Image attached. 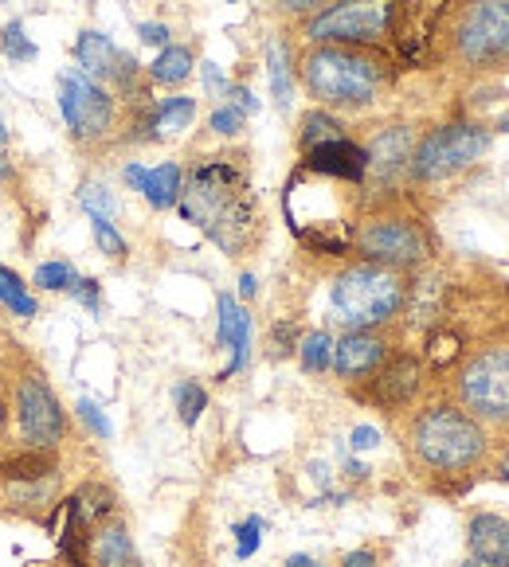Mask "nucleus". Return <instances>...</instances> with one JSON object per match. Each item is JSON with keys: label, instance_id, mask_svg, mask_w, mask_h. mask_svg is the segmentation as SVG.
Returning a JSON list of instances; mask_svg holds the SVG:
<instances>
[{"label": "nucleus", "instance_id": "a211bd4d", "mask_svg": "<svg viewBox=\"0 0 509 567\" xmlns=\"http://www.w3.org/2000/svg\"><path fill=\"white\" fill-rule=\"evenodd\" d=\"M216 309H220V329H216V341L232 349V364L220 372V380L235 375L243 364H247V349H251V318L247 309L232 298V293H220L216 298Z\"/></svg>", "mask_w": 509, "mask_h": 567}, {"label": "nucleus", "instance_id": "c03bdc74", "mask_svg": "<svg viewBox=\"0 0 509 567\" xmlns=\"http://www.w3.org/2000/svg\"><path fill=\"white\" fill-rule=\"evenodd\" d=\"M204 86H208V91H227V83H224V75H220L216 63H204Z\"/></svg>", "mask_w": 509, "mask_h": 567}, {"label": "nucleus", "instance_id": "473e14b6", "mask_svg": "<svg viewBox=\"0 0 509 567\" xmlns=\"http://www.w3.org/2000/svg\"><path fill=\"white\" fill-rule=\"evenodd\" d=\"M91 227H94V243H99L102 255H110V259H122L125 239L118 235V227L110 224V219H91Z\"/></svg>", "mask_w": 509, "mask_h": 567}, {"label": "nucleus", "instance_id": "cd10ccee", "mask_svg": "<svg viewBox=\"0 0 509 567\" xmlns=\"http://www.w3.org/2000/svg\"><path fill=\"white\" fill-rule=\"evenodd\" d=\"M79 208L91 219H114L118 216V200L102 181H86L79 184Z\"/></svg>", "mask_w": 509, "mask_h": 567}, {"label": "nucleus", "instance_id": "a878e982", "mask_svg": "<svg viewBox=\"0 0 509 567\" xmlns=\"http://www.w3.org/2000/svg\"><path fill=\"white\" fill-rule=\"evenodd\" d=\"M302 150H314V145L322 142H334V137H345L342 134V122H337L334 114H326V110H309L306 117H302Z\"/></svg>", "mask_w": 509, "mask_h": 567}, {"label": "nucleus", "instance_id": "dca6fc26", "mask_svg": "<svg viewBox=\"0 0 509 567\" xmlns=\"http://www.w3.org/2000/svg\"><path fill=\"white\" fill-rule=\"evenodd\" d=\"M55 497H59V470H48V474H35V477L0 474V501L20 513L51 509Z\"/></svg>", "mask_w": 509, "mask_h": 567}, {"label": "nucleus", "instance_id": "0eeeda50", "mask_svg": "<svg viewBox=\"0 0 509 567\" xmlns=\"http://www.w3.org/2000/svg\"><path fill=\"white\" fill-rule=\"evenodd\" d=\"M462 411L478 423L509 426V349H482L459 372Z\"/></svg>", "mask_w": 509, "mask_h": 567}, {"label": "nucleus", "instance_id": "a19ab883", "mask_svg": "<svg viewBox=\"0 0 509 567\" xmlns=\"http://www.w3.org/2000/svg\"><path fill=\"white\" fill-rule=\"evenodd\" d=\"M227 94H232V106L240 110V114H255L259 110V102H255V94L247 91V86H227Z\"/></svg>", "mask_w": 509, "mask_h": 567}, {"label": "nucleus", "instance_id": "8fccbe9b", "mask_svg": "<svg viewBox=\"0 0 509 567\" xmlns=\"http://www.w3.org/2000/svg\"><path fill=\"white\" fill-rule=\"evenodd\" d=\"M498 134H509V114H506V117H501V122H498Z\"/></svg>", "mask_w": 509, "mask_h": 567}, {"label": "nucleus", "instance_id": "f8f14e48", "mask_svg": "<svg viewBox=\"0 0 509 567\" xmlns=\"http://www.w3.org/2000/svg\"><path fill=\"white\" fill-rule=\"evenodd\" d=\"M75 59H79V71H83L86 79H94L99 86L110 83V86H118V91H134V83H138V63L130 55H125V51H118L110 35L94 32V28L79 32Z\"/></svg>", "mask_w": 509, "mask_h": 567}, {"label": "nucleus", "instance_id": "4be33fe9", "mask_svg": "<svg viewBox=\"0 0 509 567\" xmlns=\"http://www.w3.org/2000/svg\"><path fill=\"white\" fill-rule=\"evenodd\" d=\"M181 188H184L181 165H176V161H165V165H157V168H150V173H145L142 196L157 212H165V208H173V204H181Z\"/></svg>", "mask_w": 509, "mask_h": 567}, {"label": "nucleus", "instance_id": "49530a36", "mask_svg": "<svg viewBox=\"0 0 509 567\" xmlns=\"http://www.w3.org/2000/svg\"><path fill=\"white\" fill-rule=\"evenodd\" d=\"M286 567H322L317 559H309V556H291L286 559Z\"/></svg>", "mask_w": 509, "mask_h": 567}, {"label": "nucleus", "instance_id": "f3484780", "mask_svg": "<svg viewBox=\"0 0 509 567\" xmlns=\"http://www.w3.org/2000/svg\"><path fill=\"white\" fill-rule=\"evenodd\" d=\"M306 165L314 173H326V176H337V181H365L368 176V161H365V150L353 145L349 137H334V142H322L314 150H306Z\"/></svg>", "mask_w": 509, "mask_h": 567}, {"label": "nucleus", "instance_id": "864d4df0", "mask_svg": "<svg viewBox=\"0 0 509 567\" xmlns=\"http://www.w3.org/2000/svg\"><path fill=\"white\" fill-rule=\"evenodd\" d=\"M467 567H478V564H467Z\"/></svg>", "mask_w": 509, "mask_h": 567}, {"label": "nucleus", "instance_id": "20e7f679", "mask_svg": "<svg viewBox=\"0 0 509 567\" xmlns=\"http://www.w3.org/2000/svg\"><path fill=\"white\" fill-rule=\"evenodd\" d=\"M329 301H334V313L342 326L376 329V326H388L408 306V282L393 267L360 262V267H349L337 278Z\"/></svg>", "mask_w": 509, "mask_h": 567}, {"label": "nucleus", "instance_id": "b1692460", "mask_svg": "<svg viewBox=\"0 0 509 567\" xmlns=\"http://www.w3.org/2000/svg\"><path fill=\"white\" fill-rule=\"evenodd\" d=\"M196 117V99L189 94H176V99H165L157 110H153V137H165V134H181L189 130Z\"/></svg>", "mask_w": 509, "mask_h": 567}, {"label": "nucleus", "instance_id": "6ab92c4d", "mask_svg": "<svg viewBox=\"0 0 509 567\" xmlns=\"http://www.w3.org/2000/svg\"><path fill=\"white\" fill-rule=\"evenodd\" d=\"M470 551L482 567H509V520L498 513H475L470 517Z\"/></svg>", "mask_w": 509, "mask_h": 567}, {"label": "nucleus", "instance_id": "412c9836", "mask_svg": "<svg viewBox=\"0 0 509 567\" xmlns=\"http://www.w3.org/2000/svg\"><path fill=\"white\" fill-rule=\"evenodd\" d=\"M114 513V493L106 485H83V489L71 497V528L68 536L75 533H94L102 520Z\"/></svg>", "mask_w": 509, "mask_h": 567}, {"label": "nucleus", "instance_id": "bb28decb", "mask_svg": "<svg viewBox=\"0 0 509 567\" xmlns=\"http://www.w3.org/2000/svg\"><path fill=\"white\" fill-rule=\"evenodd\" d=\"M0 301L17 313V318H35V298L24 290V282H20V275L17 270H9V267H0Z\"/></svg>", "mask_w": 509, "mask_h": 567}, {"label": "nucleus", "instance_id": "4c0bfd02", "mask_svg": "<svg viewBox=\"0 0 509 567\" xmlns=\"http://www.w3.org/2000/svg\"><path fill=\"white\" fill-rule=\"evenodd\" d=\"M79 419H83V423L91 426V431L99 434V439H110V423L102 419V411L94 408L91 400H79Z\"/></svg>", "mask_w": 509, "mask_h": 567}, {"label": "nucleus", "instance_id": "f704fd0d", "mask_svg": "<svg viewBox=\"0 0 509 567\" xmlns=\"http://www.w3.org/2000/svg\"><path fill=\"white\" fill-rule=\"evenodd\" d=\"M243 117H247V114H240L235 106H220L216 114H212V130H216V134H224V137H235L243 130Z\"/></svg>", "mask_w": 509, "mask_h": 567}, {"label": "nucleus", "instance_id": "e433bc0d", "mask_svg": "<svg viewBox=\"0 0 509 567\" xmlns=\"http://www.w3.org/2000/svg\"><path fill=\"white\" fill-rule=\"evenodd\" d=\"M68 290L75 293V301H83L91 313H99V282H94V278H75Z\"/></svg>", "mask_w": 509, "mask_h": 567}, {"label": "nucleus", "instance_id": "9b49d317", "mask_svg": "<svg viewBox=\"0 0 509 567\" xmlns=\"http://www.w3.org/2000/svg\"><path fill=\"white\" fill-rule=\"evenodd\" d=\"M17 415H20V434L32 451H51L63 443L68 434V415L63 403L51 392V384L40 372H28L17 388Z\"/></svg>", "mask_w": 509, "mask_h": 567}, {"label": "nucleus", "instance_id": "39448f33", "mask_svg": "<svg viewBox=\"0 0 509 567\" xmlns=\"http://www.w3.org/2000/svg\"><path fill=\"white\" fill-rule=\"evenodd\" d=\"M455 55L475 71L509 68V0H475L455 24Z\"/></svg>", "mask_w": 509, "mask_h": 567}, {"label": "nucleus", "instance_id": "9d476101", "mask_svg": "<svg viewBox=\"0 0 509 567\" xmlns=\"http://www.w3.org/2000/svg\"><path fill=\"white\" fill-rule=\"evenodd\" d=\"M357 250L376 267L408 270L427 259V235L404 216H380L357 231Z\"/></svg>", "mask_w": 509, "mask_h": 567}, {"label": "nucleus", "instance_id": "ddd939ff", "mask_svg": "<svg viewBox=\"0 0 509 567\" xmlns=\"http://www.w3.org/2000/svg\"><path fill=\"white\" fill-rule=\"evenodd\" d=\"M385 360H388V344L373 329H349L342 341H334V372L342 380H365Z\"/></svg>", "mask_w": 509, "mask_h": 567}, {"label": "nucleus", "instance_id": "2eb2a0df", "mask_svg": "<svg viewBox=\"0 0 509 567\" xmlns=\"http://www.w3.org/2000/svg\"><path fill=\"white\" fill-rule=\"evenodd\" d=\"M419 392V364L411 357H393L373 372V403L396 411Z\"/></svg>", "mask_w": 509, "mask_h": 567}, {"label": "nucleus", "instance_id": "c9c22d12", "mask_svg": "<svg viewBox=\"0 0 509 567\" xmlns=\"http://www.w3.org/2000/svg\"><path fill=\"white\" fill-rule=\"evenodd\" d=\"M334 0H278V9L286 17H317V12H326Z\"/></svg>", "mask_w": 509, "mask_h": 567}, {"label": "nucleus", "instance_id": "4468645a", "mask_svg": "<svg viewBox=\"0 0 509 567\" xmlns=\"http://www.w3.org/2000/svg\"><path fill=\"white\" fill-rule=\"evenodd\" d=\"M411 153H416V137H411L408 125H388L373 137V145L365 150L368 173L373 181L393 184L396 176H404L411 168Z\"/></svg>", "mask_w": 509, "mask_h": 567}, {"label": "nucleus", "instance_id": "7ed1b4c3", "mask_svg": "<svg viewBox=\"0 0 509 567\" xmlns=\"http://www.w3.org/2000/svg\"><path fill=\"white\" fill-rule=\"evenodd\" d=\"M408 443L419 466L435 470V474H467L486 458L482 423L462 408H451V403L419 411L411 419Z\"/></svg>", "mask_w": 509, "mask_h": 567}, {"label": "nucleus", "instance_id": "603ef678", "mask_svg": "<svg viewBox=\"0 0 509 567\" xmlns=\"http://www.w3.org/2000/svg\"><path fill=\"white\" fill-rule=\"evenodd\" d=\"M0 426H4V395H0Z\"/></svg>", "mask_w": 509, "mask_h": 567}, {"label": "nucleus", "instance_id": "6e6552de", "mask_svg": "<svg viewBox=\"0 0 509 567\" xmlns=\"http://www.w3.org/2000/svg\"><path fill=\"white\" fill-rule=\"evenodd\" d=\"M393 24V4L388 0H342L334 9L317 12L306 24V35L314 43H342V48H357V43H380Z\"/></svg>", "mask_w": 509, "mask_h": 567}, {"label": "nucleus", "instance_id": "3c124183", "mask_svg": "<svg viewBox=\"0 0 509 567\" xmlns=\"http://www.w3.org/2000/svg\"><path fill=\"white\" fill-rule=\"evenodd\" d=\"M4 142H9V134H4V122H0V153H4Z\"/></svg>", "mask_w": 509, "mask_h": 567}, {"label": "nucleus", "instance_id": "a18cd8bd", "mask_svg": "<svg viewBox=\"0 0 509 567\" xmlns=\"http://www.w3.org/2000/svg\"><path fill=\"white\" fill-rule=\"evenodd\" d=\"M291 333H294L291 326L275 329V357H286V352H291V349H286V341H291Z\"/></svg>", "mask_w": 509, "mask_h": 567}, {"label": "nucleus", "instance_id": "58836bf2", "mask_svg": "<svg viewBox=\"0 0 509 567\" xmlns=\"http://www.w3.org/2000/svg\"><path fill=\"white\" fill-rule=\"evenodd\" d=\"M169 28L165 24H157V20H150V24H142L138 28V40L142 43H150V48H169Z\"/></svg>", "mask_w": 509, "mask_h": 567}, {"label": "nucleus", "instance_id": "de8ad7c7", "mask_svg": "<svg viewBox=\"0 0 509 567\" xmlns=\"http://www.w3.org/2000/svg\"><path fill=\"white\" fill-rule=\"evenodd\" d=\"M240 293H243V298H251V293H255V275H243L240 278Z\"/></svg>", "mask_w": 509, "mask_h": 567}, {"label": "nucleus", "instance_id": "c85d7f7f", "mask_svg": "<svg viewBox=\"0 0 509 567\" xmlns=\"http://www.w3.org/2000/svg\"><path fill=\"white\" fill-rule=\"evenodd\" d=\"M298 357L306 372H329V368H334V337L317 329V333H309L306 341L298 344Z\"/></svg>", "mask_w": 509, "mask_h": 567}, {"label": "nucleus", "instance_id": "f03ea898", "mask_svg": "<svg viewBox=\"0 0 509 567\" xmlns=\"http://www.w3.org/2000/svg\"><path fill=\"white\" fill-rule=\"evenodd\" d=\"M388 79L385 59L368 55L360 48H342V43H317L302 59V83L322 106L360 110L376 102L380 86Z\"/></svg>", "mask_w": 509, "mask_h": 567}, {"label": "nucleus", "instance_id": "37998d69", "mask_svg": "<svg viewBox=\"0 0 509 567\" xmlns=\"http://www.w3.org/2000/svg\"><path fill=\"white\" fill-rule=\"evenodd\" d=\"M342 567H376V556L368 548H360V551H349V556L342 559Z\"/></svg>", "mask_w": 509, "mask_h": 567}, {"label": "nucleus", "instance_id": "423d86ee", "mask_svg": "<svg viewBox=\"0 0 509 567\" xmlns=\"http://www.w3.org/2000/svg\"><path fill=\"white\" fill-rule=\"evenodd\" d=\"M486 150H490V130H482V125H470V122L442 125V130L427 134L416 145V153H411V176L424 184L447 181V176L482 161Z\"/></svg>", "mask_w": 509, "mask_h": 567}, {"label": "nucleus", "instance_id": "393cba45", "mask_svg": "<svg viewBox=\"0 0 509 567\" xmlns=\"http://www.w3.org/2000/svg\"><path fill=\"white\" fill-rule=\"evenodd\" d=\"M267 71H271V94H275V106L291 110V99H294L291 59H286V48L278 40H271V48H267Z\"/></svg>", "mask_w": 509, "mask_h": 567}, {"label": "nucleus", "instance_id": "f257e3e1", "mask_svg": "<svg viewBox=\"0 0 509 567\" xmlns=\"http://www.w3.org/2000/svg\"><path fill=\"white\" fill-rule=\"evenodd\" d=\"M181 216L201 227L212 243H220L227 255L243 250L247 231L255 227L247 176L227 161H204L189 188H181Z\"/></svg>", "mask_w": 509, "mask_h": 567}, {"label": "nucleus", "instance_id": "2f4dec72", "mask_svg": "<svg viewBox=\"0 0 509 567\" xmlns=\"http://www.w3.org/2000/svg\"><path fill=\"white\" fill-rule=\"evenodd\" d=\"M75 278L79 275L71 262H43V267L35 270V286H40V290H68Z\"/></svg>", "mask_w": 509, "mask_h": 567}, {"label": "nucleus", "instance_id": "72a5a7b5", "mask_svg": "<svg viewBox=\"0 0 509 567\" xmlns=\"http://www.w3.org/2000/svg\"><path fill=\"white\" fill-rule=\"evenodd\" d=\"M259 533H263V520L259 517H247L240 528H235V556L240 559H247V556H255V548H259Z\"/></svg>", "mask_w": 509, "mask_h": 567}, {"label": "nucleus", "instance_id": "c756f323", "mask_svg": "<svg viewBox=\"0 0 509 567\" xmlns=\"http://www.w3.org/2000/svg\"><path fill=\"white\" fill-rule=\"evenodd\" d=\"M173 400H176V415H181L184 426H196V419H201L204 408H208V392H204L196 380H184V384H176Z\"/></svg>", "mask_w": 509, "mask_h": 567}, {"label": "nucleus", "instance_id": "7c9ffc66", "mask_svg": "<svg viewBox=\"0 0 509 567\" xmlns=\"http://www.w3.org/2000/svg\"><path fill=\"white\" fill-rule=\"evenodd\" d=\"M0 51H4L12 63H32L35 59V43L24 35V24H20V20L4 24V32H0Z\"/></svg>", "mask_w": 509, "mask_h": 567}, {"label": "nucleus", "instance_id": "09e8293b", "mask_svg": "<svg viewBox=\"0 0 509 567\" xmlns=\"http://www.w3.org/2000/svg\"><path fill=\"white\" fill-rule=\"evenodd\" d=\"M501 477L509 482V451H506V458H501Z\"/></svg>", "mask_w": 509, "mask_h": 567}, {"label": "nucleus", "instance_id": "1a4fd4ad", "mask_svg": "<svg viewBox=\"0 0 509 567\" xmlns=\"http://www.w3.org/2000/svg\"><path fill=\"white\" fill-rule=\"evenodd\" d=\"M59 110H63V122L79 142H99L114 130L118 102L106 86L86 79L83 71H68L59 79Z\"/></svg>", "mask_w": 509, "mask_h": 567}, {"label": "nucleus", "instance_id": "aec40b11", "mask_svg": "<svg viewBox=\"0 0 509 567\" xmlns=\"http://www.w3.org/2000/svg\"><path fill=\"white\" fill-rule=\"evenodd\" d=\"M86 564L91 567H138V551H134V540L125 533L122 525L114 520H102L91 536H86Z\"/></svg>", "mask_w": 509, "mask_h": 567}, {"label": "nucleus", "instance_id": "ea45409f", "mask_svg": "<svg viewBox=\"0 0 509 567\" xmlns=\"http://www.w3.org/2000/svg\"><path fill=\"white\" fill-rule=\"evenodd\" d=\"M353 451H376L380 446V431L376 426H357V431L349 434Z\"/></svg>", "mask_w": 509, "mask_h": 567}, {"label": "nucleus", "instance_id": "79ce46f5", "mask_svg": "<svg viewBox=\"0 0 509 567\" xmlns=\"http://www.w3.org/2000/svg\"><path fill=\"white\" fill-rule=\"evenodd\" d=\"M145 173H150V168L145 165H138V161H130V165H125V184H130V188H138V193H142V184H145Z\"/></svg>", "mask_w": 509, "mask_h": 567}, {"label": "nucleus", "instance_id": "5701e85b", "mask_svg": "<svg viewBox=\"0 0 509 567\" xmlns=\"http://www.w3.org/2000/svg\"><path fill=\"white\" fill-rule=\"evenodd\" d=\"M193 68H196L193 51L184 48V43H169V48H161V55L153 59L150 79L161 86H181L184 79L193 75Z\"/></svg>", "mask_w": 509, "mask_h": 567}, {"label": "nucleus", "instance_id": "5fc2aeb1", "mask_svg": "<svg viewBox=\"0 0 509 567\" xmlns=\"http://www.w3.org/2000/svg\"><path fill=\"white\" fill-rule=\"evenodd\" d=\"M232 4H235V0H232Z\"/></svg>", "mask_w": 509, "mask_h": 567}]
</instances>
